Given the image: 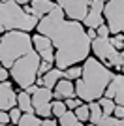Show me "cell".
Segmentation results:
<instances>
[{
    "instance_id": "cell-1",
    "label": "cell",
    "mask_w": 124,
    "mask_h": 126,
    "mask_svg": "<svg viewBox=\"0 0 124 126\" xmlns=\"http://www.w3.org/2000/svg\"><path fill=\"white\" fill-rule=\"evenodd\" d=\"M36 30L51 38L55 45V66L60 70L85 62L92 53V40L88 38L85 25L66 19V13L58 4L49 15L40 19Z\"/></svg>"
},
{
    "instance_id": "cell-2",
    "label": "cell",
    "mask_w": 124,
    "mask_h": 126,
    "mask_svg": "<svg viewBox=\"0 0 124 126\" xmlns=\"http://www.w3.org/2000/svg\"><path fill=\"white\" fill-rule=\"evenodd\" d=\"M115 72L96 57H88L83 64V75L75 81V96L83 102H98L109 87Z\"/></svg>"
},
{
    "instance_id": "cell-3",
    "label": "cell",
    "mask_w": 124,
    "mask_h": 126,
    "mask_svg": "<svg viewBox=\"0 0 124 126\" xmlns=\"http://www.w3.org/2000/svg\"><path fill=\"white\" fill-rule=\"evenodd\" d=\"M34 51L32 36L25 30H10L0 36V62L10 70L21 57Z\"/></svg>"
},
{
    "instance_id": "cell-4",
    "label": "cell",
    "mask_w": 124,
    "mask_h": 126,
    "mask_svg": "<svg viewBox=\"0 0 124 126\" xmlns=\"http://www.w3.org/2000/svg\"><path fill=\"white\" fill-rule=\"evenodd\" d=\"M40 23L36 15L26 13L25 8L17 4L15 0L0 2V30L10 32V30H34Z\"/></svg>"
},
{
    "instance_id": "cell-5",
    "label": "cell",
    "mask_w": 124,
    "mask_h": 126,
    "mask_svg": "<svg viewBox=\"0 0 124 126\" xmlns=\"http://www.w3.org/2000/svg\"><path fill=\"white\" fill-rule=\"evenodd\" d=\"M40 64H41V57H40V53L34 49V51H30L28 55L21 57L19 60L11 66L10 68V75H11V79L19 85L21 89L26 90L28 87L36 85Z\"/></svg>"
},
{
    "instance_id": "cell-6",
    "label": "cell",
    "mask_w": 124,
    "mask_h": 126,
    "mask_svg": "<svg viewBox=\"0 0 124 126\" xmlns=\"http://www.w3.org/2000/svg\"><path fill=\"white\" fill-rule=\"evenodd\" d=\"M103 17L111 34H124V0H109L103 10Z\"/></svg>"
},
{
    "instance_id": "cell-7",
    "label": "cell",
    "mask_w": 124,
    "mask_h": 126,
    "mask_svg": "<svg viewBox=\"0 0 124 126\" xmlns=\"http://www.w3.org/2000/svg\"><path fill=\"white\" fill-rule=\"evenodd\" d=\"M92 0H57V4L60 6L66 17H70L72 21H85V17L88 13Z\"/></svg>"
},
{
    "instance_id": "cell-8",
    "label": "cell",
    "mask_w": 124,
    "mask_h": 126,
    "mask_svg": "<svg viewBox=\"0 0 124 126\" xmlns=\"http://www.w3.org/2000/svg\"><path fill=\"white\" fill-rule=\"evenodd\" d=\"M103 10H105V2H103V0H92L83 25L87 26V28H98L100 25H103V21H105Z\"/></svg>"
},
{
    "instance_id": "cell-9",
    "label": "cell",
    "mask_w": 124,
    "mask_h": 126,
    "mask_svg": "<svg viewBox=\"0 0 124 126\" xmlns=\"http://www.w3.org/2000/svg\"><path fill=\"white\" fill-rule=\"evenodd\" d=\"M17 107V94L10 81L0 83V111H10Z\"/></svg>"
},
{
    "instance_id": "cell-10",
    "label": "cell",
    "mask_w": 124,
    "mask_h": 126,
    "mask_svg": "<svg viewBox=\"0 0 124 126\" xmlns=\"http://www.w3.org/2000/svg\"><path fill=\"white\" fill-rule=\"evenodd\" d=\"M53 96H55V100H62V98H66V100H68V98H75V85H73V81L62 77L60 81L57 83V87H55Z\"/></svg>"
},
{
    "instance_id": "cell-11",
    "label": "cell",
    "mask_w": 124,
    "mask_h": 126,
    "mask_svg": "<svg viewBox=\"0 0 124 126\" xmlns=\"http://www.w3.org/2000/svg\"><path fill=\"white\" fill-rule=\"evenodd\" d=\"M30 6H32V15H36L38 19H41V17L49 15L55 10L57 2L55 0H32Z\"/></svg>"
},
{
    "instance_id": "cell-12",
    "label": "cell",
    "mask_w": 124,
    "mask_h": 126,
    "mask_svg": "<svg viewBox=\"0 0 124 126\" xmlns=\"http://www.w3.org/2000/svg\"><path fill=\"white\" fill-rule=\"evenodd\" d=\"M51 100H53V90L47 89V87H40V89L32 94L34 111H36L38 107H41V105H45V104H51Z\"/></svg>"
},
{
    "instance_id": "cell-13",
    "label": "cell",
    "mask_w": 124,
    "mask_h": 126,
    "mask_svg": "<svg viewBox=\"0 0 124 126\" xmlns=\"http://www.w3.org/2000/svg\"><path fill=\"white\" fill-rule=\"evenodd\" d=\"M117 94H124V74L115 75V77L111 79V83H109V87L105 89V94H103V96H107V98H113V100H115V96H117Z\"/></svg>"
},
{
    "instance_id": "cell-14",
    "label": "cell",
    "mask_w": 124,
    "mask_h": 126,
    "mask_svg": "<svg viewBox=\"0 0 124 126\" xmlns=\"http://www.w3.org/2000/svg\"><path fill=\"white\" fill-rule=\"evenodd\" d=\"M62 77H66V72L60 70V68H53L51 72H47V74L43 75V87H47V89L53 90Z\"/></svg>"
},
{
    "instance_id": "cell-15",
    "label": "cell",
    "mask_w": 124,
    "mask_h": 126,
    "mask_svg": "<svg viewBox=\"0 0 124 126\" xmlns=\"http://www.w3.org/2000/svg\"><path fill=\"white\" fill-rule=\"evenodd\" d=\"M32 43H34V49H36L38 53L55 47V45H53V42H51V38L45 36V34H40V32H36V34L32 36Z\"/></svg>"
},
{
    "instance_id": "cell-16",
    "label": "cell",
    "mask_w": 124,
    "mask_h": 126,
    "mask_svg": "<svg viewBox=\"0 0 124 126\" xmlns=\"http://www.w3.org/2000/svg\"><path fill=\"white\" fill-rule=\"evenodd\" d=\"M17 107H19L23 113H36V111H34V104H32V96L28 94L26 90H23V92L17 94Z\"/></svg>"
},
{
    "instance_id": "cell-17",
    "label": "cell",
    "mask_w": 124,
    "mask_h": 126,
    "mask_svg": "<svg viewBox=\"0 0 124 126\" xmlns=\"http://www.w3.org/2000/svg\"><path fill=\"white\" fill-rule=\"evenodd\" d=\"M40 124H41L40 115H36V113H23L17 126H40Z\"/></svg>"
},
{
    "instance_id": "cell-18",
    "label": "cell",
    "mask_w": 124,
    "mask_h": 126,
    "mask_svg": "<svg viewBox=\"0 0 124 126\" xmlns=\"http://www.w3.org/2000/svg\"><path fill=\"white\" fill-rule=\"evenodd\" d=\"M88 107H90V119H88V121L92 122V124H98V121L103 117V111H102L100 102H90Z\"/></svg>"
},
{
    "instance_id": "cell-19",
    "label": "cell",
    "mask_w": 124,
    "mask_h": 126,
    "mask_svg": "<svg viewBox=\"0 0 124 126\" xmlns=\"http://www.w3.org/2000/svg\"><path fill=\"white\" fill-rule=\"evenodd\" d=\"M79 122V119H77V115H75V111H72V109H68L64 115L58 119V124L60 126H75Z\"/></svg>"
},
{
    "instance_id": "cell-20",
    "label": "cell",
    "mask_w": 124,
    "mask_h": 126,
    "mask_svg": "<svg viewBox=\"0 0 124 126\" xmlns=\"http://www.w3.org/2000/svg\"><path fill=\"white\" fill-rule=\"evenodd\" d=\"M100 105H102V111H103V115H113V111H115V100L113 98H107V96H102L100 98Z\"/></svg>"
},
{
    "instance_id": "cell-21",
    "label": "cell",
    "mask_w": 124,
    "mask_h": 126,
    "mask_svg": "<svg viewBox=\"0 0 124 126\" xmlns=\"http://www.w3.org/2000/svg\"><path fill=\"white\" fill-rule=\"evenodd\" d=\"M64 72H66V79H70V81H77V79H81V75H83V66L75 64V66H70V68L64 70Z\"/></svg>"
},
{
    "instance_id": "cell-22",
    "label": "cell",
    "mask_w": 124,
    "mask_h": 126,
    "mask_svg": "<svg viewBox=\"0 0 124 126\" xmlns=\"http://www.w3.org/2000/svg\"><path fill=\"white\" fill-rule=\"evenodd\" d=\"M66 111H68L66 102H62V100H55V102H53V115H55V117H58V119H60Z\"/></svg>"
},
{
    "instance_id": "cell-23",
    "label": "cell",
    "mask_w": 124,
    "mask_h": 126,
    "mask_svg": "<svg viewBox=\"0 0 124 126\" xmlns=\"http://www.w3.org/2000/svg\"><path fill=\"white\" fill-rule=\"evenodd\" d=\"M75 115H77V119L79 121H88V119H90V107H88V105H85V104H81L77 107V109H75Z\"/></svg>"
},
{
    "instance_id": "cell-24",
    "label": "cell",
    "mask_w": 124,
    "mask_h": 126,
    "mask_svg": "<svg viewBox=\"0 0 124 126\" xmlns=\"http://www.w3.org/2000/svg\"><path fill=\"white\" fill-rule=\"evenodd\" d=\"M21 117H23V111H21L19 107H13V109H10V122H11V124H19Z\"/></svg>"
},
{
    "instance_id": "cell-25",
    "label": "cell",
    "mask_w": 124,
    "mask_h": 126,
    "mask_svg": "<svg viewBox=\"0 0 124 126\" xmlns=\"http://www.w3.org/2000/svg\"><path fill=\"white\" fill-rule=\"evenodd\" d=\"M115 121H117V117H115V115H103L102 119L98 121V124H96V126H113Z\"/></svg>"
},
{
    "instance_id": "cell-26",
    "label": "cell",
    "mask_w": 124,
    "mask_h": 126,
    "mask_svg": "<svg viewBox=\"0 0 124 126\" xmlns=\"http://www.w3.org/2000/svg\"><path fill=\"white\" fill-rule=\"evenodd\" d=\"M81 104H85V102H83L81 98H77V96H75V98H68V100H66V107H68V109H72V111H75Z\"/></svg>"
},
{
    "instance_id": "cell-27",
    "label": "cell",
    "mask_w": 124,
    "mask_h": 126,
    "mask_svg": "<svg viewBox=\"0 0 124 126\" xmlns=\"http://www.w3.org/2000/svg\"><path fill=\"white\" fill-rule=\"evenodd\" d=\"M40 57H41V60L53 64V62H55V47H53V49H47V51H41Z\"/></svg>"
},
{
    "instance_id": "cell-28",
    "label": "cell",
    "mask_w": 124,
    "mask_h": 126,
    "mask_svg": "<svg viewBox=\"0 0 124 126\" xmlns=\"http://www.w3.org/2000/svg\"><path fill=\"white\" fill-rule=\"evenodd\" d=\"M96 32H98L100 38H109V34H111V30H109L107 23H103V25H100L98 28H96Z\"/></svg>"
},
{
    "instance_id": "cell-29",
    "label": "cell",
    "mask_w": 124,
    "mask_h": 126,
    "mask_svg": "<svg viewBox=\"0 0 124 126\" xmlns=\"http://www.w3.org/2000/svg\"><path fill=\"white\" fill-rule=\"evenodd\" d=\"M51 70H53V64H51V62H45V60H41L40 70H38V75H45L47 72H51Z\"/></svg>"
},
{
    "instance_id": "cell-30",
    "label": "cell",
    "mask_w": 124,
    "mask_h": 126,
    "mask_svg": "<svg viewBox=\"0 0 124 126\" xmlns=\"http://www.w3.org/2000/svg\"><path fill=\"white\" fill-rule=\"evenodd\" d=\"M8 77H10V70L4 68V64L0 62V83H2V81H8Z\"/></svg>"
},
{
    "instance_id": "cell-31",
    "label": "cell",
    "mask_w": 124,
    "mask_h": 126,
    "mask_svg": "<svg viewBox=\"0 0 124 126\" xmlns=\"http://www.w3.org/2000/svg\"><path fill=\"white\" fill-rule=\"evenodd\" d=\"M0 124H11L10 122V111H0Z\"/></svg>"
},
{
    "instance_id": "cell-32",
    "label": "cell",
    "mask_w": 124,
    "mask_h": 126,
    "mask_svg": "<svg viewBox=\"0 0 124 126\" xmlns=\"http://www.w3.org/2000/svg\"><path fill=\"white\" fill-rule=\"evenodd\" d=\"M113 115L117 117V119H124V105H115Z\"/></svg>"
},
{
    "instance_id": "cell-33",
    "label": "cell",
    "mask_w": 124,
    "mask_h": 126,
    "mask_svg": "<svg viewBox=\"0 0 124 126\" xmlns=\"http://www.w3.org/2000/svg\"><path fill=\"white\" fill-rule=\"evenodd\" d=\"M57 124H58V121H55V119H43L40 126H57Z\"/></svg>"
},
{
    "instance_id": "cell-34",
    "label": "cell",
    "mask_w": 124,
    "mask_h": 126,
    "mask_svg": "<svg viewBox=\"0 0 124 126\" xmlns=\"http://www.w3.org/2000/svg\"><path fill=\"white\" fill-rule=\"evenodd\" d=\"M87 34H88V38H90V40H96V38H98L96 28H87Z\"/></svg>"
},
{
    "instance_id": "cell-35",
    "label": "cell",
    "mask_w": 124,
    "mask_h": 126,
    "mask_svg": "<svg viewBox=\"0 0 124 126\" xmlns=\"http://www.w3.org/2000/svg\"><path fill=\"white\" fill-rule=\"evenodd\" d=\"M115 104L117 105H124V94H117L115 96Z\"/></svg>"
},
{
    "instance_id": "cell-36",
    "label": "cell",
    "mask_w": 124,
    "mask_h": 126,
    "mask_svg": "<svg viewBox=\"0 0 124 126\" xmlns=\"http://www.w3.org/2000/svg\"><path fill=\"white\" fill-rule=\"evenodd\" d=\"M113 126H124V119H117Z\"/></svg>"
},
{
    "instance_id": "cell-37",
    "label": "cell",
    "mask_w": 124,
    "mask_h": 126,
    "mask_svg": "<svg viewBox=\"0 0 124 126\" xmlns=\"http://www.w3.org/2000/svg\"><path fill=\"white\" fill-rule=\"evenodd\" d=\"M15 2H17V4H21V6H25V4H30L32 0H15Z\"/></svg>"
},
{
    "instance_id": "cell-38",
    "label": "cell",
    "mask_w": 124,
    "mask_h": 126,
    "mask_svg": "<svg viewBox=\"0 0 124 126\" xmlns=\"http://www.w3.org/2000/svg\"><path fill=\"white\" fill-rule=\"evenodd\" d=\"M75 126H85V124H83V122H81V121H79V122H77V124H75Z\"/></svg>"
},
{
    "instance_id": "cell-39",
    "label": "cell",
    "mask_w": 124,
    "mask_h": 126,
    "mask_svg": "<svg viewBox=\"0 0 124 126\" xmlns=\"http://www.w3.org/2000/svg\"><path fill=\"white\" fill-rule=\"evenodd\" d=\"M120 72H122V74H124V64H122V68H120Z\"/></svg>"
},
{
    "instance_id": "cell-40",
    "label": "cell",
    "mask_w": 124,
    "mask_h": 126,
    "mask_svg": "<svg viewBox=\"0 0 124 126\" xmlns=\"http://www.w3.org/2000/svg\"><path fill=\"white\" fill-rule=\"evenodd\" d=\"M85 126H96V124H92V122H90V124H85Z\"/></svg>"
},
{
    "instance_id": "cell-41",
    "label": "cell",
    "mask_w": 124,
    "mask_h": 126,
    "mask_svg": "<svg viewBox=\"0 0 124 126\" xmlns=\"http://www.w3.org/2000/svg\"><path fill=\"white\" fill-rule=\"evenodd\" d=\"M0 2H8V0H0Z\"/></svg>"
},
{
    "instance_id": "cell-42",
    "label": "cell",
    "mask_w": 124,
    "mask_h": 126,
    "mask_svg": "<svg viewBox=\"0 0 124 126\" xmlns=\"http://www.w3.org/2000/svg\"><path fill=\"white\" fill-rule=\"evenodd\" d=\"M0 36H2V30H0Z\"/></svg>"
},
{
    "instance_id": "cell-43",
    "label": "cell",
    "mask_w": 124,
    "mask_h": 126,
    "mask_svg": "<svg viewBox=\"0 0 124 126\" xmlns=\"http://www.w3.org/2000/svg\"><path fill=\"white\" fill-rule=\"evenodd\" d=\"M0 126H6V124H0Z\"/></svg>"
},
{
    "instance_id": "cell-44",
    "label": "cell",
    "mask_w": 124,
    "mask_h": 126,
    "mask_svg": "<svg viewBox=\"0 0 124 126\" xmlns=\"http://www.w3.org/2000/svg\"><path fill=\"white\" fill-rule=\"evenodd\" d=\"M6 126H11V124H6Z\"/></svg>"
}]
</instances>
